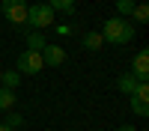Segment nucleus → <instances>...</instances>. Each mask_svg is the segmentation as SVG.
<instances>
[{
  "label": "nucleus",
  "mask_w": 149,
  "mask_h": 131,
  "mask_svg": "<svg viewBox=\"0 0 149 131\" xmlns=\"http://www.w3.org/2000/svg\"><path fill=\"white\" fill-rule=\"evenodd\" d=\"M134 39V24L128 18H107L104 21V30H102V42H110V45H128Z\"/></svg>",
  "instance_id": "1"
},
{
  "label": "nucleus",
  "mask_w": 149,
  "mask_h": 131,
  "mask_svg": "<svg viewBox=\"0 0 149 131\" xmlns=\"http://www.w3.org/2000/svg\"><path fill=\"white\" fill-rule=\"evenodd\" d=\"M54 24V9L48 3H36V6H27V27L30 30H45Z\"/></svg>",
  "instance_id": "2"
},
{
  "label": "nucleus",
  "mask_w": 149,
  "mask_h": 131,
  "mask_svg": "<svg viewBox=\"0 0 149 131\" xmlns=\"http://www.w3.org/2000/svg\"><path fill=\"white\" fill-rule=\"evenodd\" d=\"M3 15L15 27H27V0H3Z\"/></svg>",
  "instance_id": "3"
},
{
  "label": "nucleus",
  "mask_w": 149,
  "mask_h": 131,
  "mask_svg": "<svg viewBox=\"0 0 149 131\" xmlns=\"http://www.w3.org/2000/svg\"><path fill=\"white\" fill-rule=\"evenodd\" d=\"M45 63H42V54H36V51H21L18 54V75H36V71H42Z\"/></svg>",
  "instance_id": "4"
},
{
  "label": "nucleus",
  "mask_w": 149,
  "mask_h": 131,
  "mask_svg": "<svg viewBox=\"0 0 149 131\" xmlns=\"http://www.w3.org/2000/svg\"><path fill=\"white\" fill-rule=\"evenodd\" d=\"M63 60H66V51L60 45H45L42 48V63L45 66H63Z\"/></svg>",
  "instance_id": "5"
},
{
  "label": "nucleus",
  "mask_w": 149,
  "mask_h": 131,
  "mask_svg": "<svg viewBox=\"0 0 149 131\" xmlns=\"http://www.w3.org/2000/svg\"><path fill=\"white\" fill-rule=\"evenodd\" d=\"M131 75L137 78L140 83L149 78V51H146V48H143V51H140L137 57H134V69H131Z\"/></svg>",
  "instance_id": "6"
},
{
  "label": "nucleus",
  "mask_w": 149,
  "mask_h": 131,
  "mask_svg": "<svg viewBox=\"0 0 149 131\" xmlns=\"http://www.w3.org/2000/svg\"><path fill=\"white\" fill-rule=\"evenodd\" d=\"M137 78L131 75V71H125V75H119V80H116V87H119V92H125V95H134V89H137Z\"/></svg>",
  "instance_id": "7"
},
{
  "label": "nucleus",
  "mask_w": 149,
  "mask_h": 131,
  "mask_svg": "<svg viewBox=\"0 0 149 131\" xmlns=\"http://www.w3.org/2000/svg\"><path fill=\"white\" fill-rule=\"evenodd\" d=\"M48 42H45V36L39 33V30H30L27 33V51H36V54H42V48H45Z\"/></svg>",
  "instance_id": "8"
},
{
  "label": "nucleus",
  "mask_w": 149,
  "mask_h": 131,
  "mask_svg": "<svg viewBox=\"0 0 149 131\" xmlns=\"http://www.w3.org/2000/svg\"><path fill=\"white\" fill-rule=\"evenodd\" d=\"M15 107V89H6V87H0V110H12Z\"/></svg>",
  "instance_id": "9"
},
{
  "label": "nucleus",
  "mask_w": 149,
  "mask_h": 131,
  "mask_svg": "<svg viewBox=\"0 0 149 131\" xmlns=\"http://www.w3.org/2000/svg\"><path fill=\"white\" fill-rule=\"evenodd\" d=\"M48 6H51L54 12L60 9L63 15H72V12H74V0H48Z\"/></svg>",
  "instance_id": "10"
},
{
  "label": "nucleus",
  "mask_w": 149,
  "mask_h": 131,
  "mask_svg": "<svg viewBox=\"0 0 149 131\" xmlns=\"http://www.w3.org/2000/svg\"><path fill=\"white\" fill-rule=\"evenodd\" d=\"M84 48L86 51H98L102 48V33H84Z\"/></svg>",
  "instance_id": "11"
},
{
  "label": "nucleus",
  "mask_w": 149,
  "mask_h": 131,
  "mask_svg": "<svg viewBox=\"0 0 149 131\" xmlns=\"http://www.w3.org/2000/svg\"><path fill=\"white\" fill-rule=\"evenodd\" d=\"M18 83H21V75H18V71H3V80H0V87H6V89H15L18 87Z\"/></svg>",
  "instance_id": "12"
},
{
  "label": "nucleus",
  "mask_w": 149,
  "mask_h": 131,
  "mask_svg": "<svg viewBox=\"0 0 149 131\" xmlns=\"http://www.w3.org/2000/svg\"><path fill=\"white\" fill-rule=\"evenodd\" d=\"M131 18H134V21H140V24H146V21H149V6H146V3H134Z\"/></svg>",
  "instance_id": "13"
},
{
  "label": "nucleus",
  "mask_w": 149,
  "mask_h": 131,
  "mask_svg": "<svg viewBox=\"0 0 149 131\" xmlns=\"http://www.w3.org/2000/svg\"><path fill=\"white\" fill-rule=\"evenodd\" d=\"M131 9H134V0H116V12H119V18L131 15Z\"/></svg>",
  "instance_id": "14"
},
{
  "label": "nucleus",
  "mask_w": 149,
  "mask_h": 131,
  "mask_svg": "<svg viewBox=\"0 0 149 131\" xmlns=\"http://www.w3.org/2000/svg\"><path fill=\"white\" fill-rule=\"evenodd\" d=\"M21 122H24V119H21V116H18V113H12V110H9V116H6V122H3V125H9V128H12V131H15V128H18V125H21Z\"/></svg>",
  "instance_id": "15"
},
{
  "label": "nucleus",
  "mask_w": 149,
  "mask_h": 131,
  "mask_svg": "<svg viewBox=\"0 0 149 131\" xmlns=\"http://www.w3.org/2000/svg\"><path fill=\"white\" fill-rule=\"evenodd\" d=\"M116 131H137V128H131V125H119Z\"/></svg>",
  "instance_id": "16"
},
{
  "label": "nucleus",
  "mask_w": 149,
  "mask_h": 131,
  "mask_svg": "<svg viewBox=\"0 0 149 131\" xmlns=\"http://www.w3.org/2000/svg\"><path fill=\"white\" fill-rule=\"evenodd\" d=\"M0 131H12V128H9V125H3V122H0Z\"/></svg>",
  "instance_id": "17"
},
{
  "label": "nucleus",
  "mask_w": 149,
  "mask_h": 131,
  "mask_svg": "<svg viewBox=\"0 0 149 131\" xmlns=\"http://www.w3.org/2000/svg\"><path fill=\"white\" fill-rule=\"evenodd\" d=\"M0 80H3V69H0Z\"/></svg>",
  "instance_id": "18"
}]
</instances>
